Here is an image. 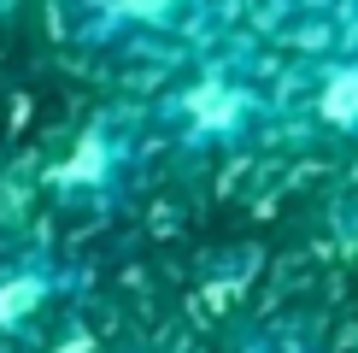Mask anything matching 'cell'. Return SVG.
I'll use <instances>...</instances> for the list:
<instances>
[{
    "mask_svg": "<svg viewBox=\"0 0 358 353\" xmlns=\"http://www.w3.org/2000/svg\"><path fill=\"white\" fill-rule=\"evenodd\" d=\"M188 112H194V124H200V130H235V124H241V112H247V95H241V88H229V83H200L188 95Z\"/></svg>",
    "mask_w": 358,
    "mask_h": 353,
    "instance_id": "1",
    "label": "cell"
},
{
    "mask_svg": "<svg viewBox=\"0 0 358 353\" xmlns=\"http://www.w3.org/2000/svg\"><path fill=\"white\" fill-rule=\"evenodd\" d=\"M317 112L329 118V124H358V65L329 71V83H323V95H317Z\"/></svg>",
    "mask_w": 358,
    "mask_h": 353,
    "instance_id": "2",
    "label": "cell"
},
{
    "mask_svg": "<svg viewBox=\"0 0 358 353\" xmlns=\"http://www.w3.org/2000/svg\"><path fill=\"white\" fill-rule=\"evenodd\" d=\"M59 176H65V183H94V176H106V141H100V136H83L77 159H71Z\"/></svg>",
    "mask_w": 358,
    "mask_h": 353,
    "instance_id": "3",
    "label": "cell"
},
{
    "mask_svg": "<svg viewBox=\"0 0 358 353\" xmlns=\"http://www.w3.org/2000/svg\"><path fill=\"white\" fill-rule=\"evenodd\" d=\"M36 294H41V283H36V277H24V283H12V289H0V324H6L12 312H29V306H36Z\"/></svg>",
    "mask_w": 358,
    "mask_h": 353,
    "instance_id": "4",
    "label": "cell"
},
{
    "mask_svg": "<svg viewBox=\"0 0 358 353\" xmlns=\"http://www.w3.org/2000/svg\"><path fill=\"white\" fill-rule=\"evenodd\" d=\"M124 12H136V18H165L171 6H182V0H117Z\"/></svg>",
    "mask_w": 358,
    "mask_h": 353,
    "instance_id": "5",
    "label": "cell"
}]
</instances>
